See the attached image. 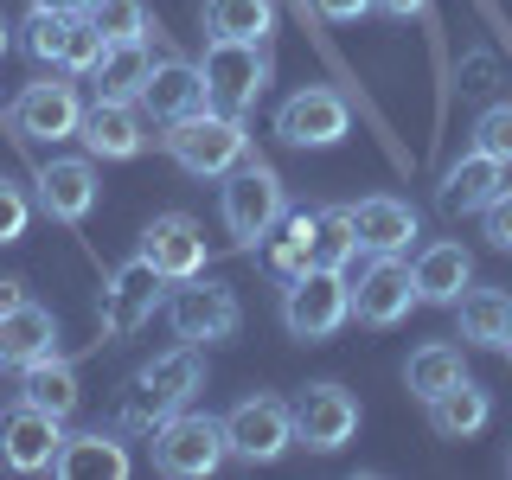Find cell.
<instances>
[{"label": "cell", "instance_id": "8992f818", "mask_svg": "<svg viewBox=\"0 0 512 480\" xmlns=\"http://www.w3.org/2000/svg\"><path fill=\"white\" fill-rule=\"evenodd\" d=\"M224 455H231V442H224V423H218V416L173 410L167 423L154 429V468L173 474V480H205V474H218Z\"/></svg>", "mask_w": 512, "mask_h": 480}, {"label": "cell", "instance_id": "ba28073f", "mask_svg": "<svg viewBox=\"0 0 512 480\" xmlns=\"http://www.w3.org/2000/svg\"><path fill=\"white\" fill-rule=\"evenodd\" d=\"M103 45L109 39L84 20V13H39V7H32V20H26V52L39 64L71 71V77H90V64L103 58Z\"/></svg>", "mask_w": 512, "mask_h": 480}, {"label": "cell", "instance_id": "277c9868", "mask_svg": "<svg viewBox=\"0 0 512 480\" xmlns=\"http://www.w3.org/2000/svg\"><path fill=\"white\" fill-rule=\"evenodd\" d=\"M218 212H224V231L237 237L244 250H256L269 231L288 218V199H282V180L256 160V167H244L237 160L231 173H224V192H218Z\"/></svg>", "mask_w": 512, "mask_h": 480}, {"label": "cell", "instance_id": "d6986e66", "mask_svg": "<svg viewBox=\"0 0 512 480\" xmlns=\"http://www.w3.org/2000/svg\"><path fill=\"white\" fill-rule=\"evenodd\" d=\"M148 77H154V52H148V39L103 45V58L90 64V90H96V103H141Z\"/></svg>", "mask_w": 512, "mask_h": 480}, {"label": "cell", "instance_id": "60d3db41", "mask_svg": "<svg viewBox=\"0 0 512 480\" xmlns=\"http://www.w3.org/2000/svg\"><path fill=\"white\" fill-rule=\"evenodd\" d=\"M7 45H13V26H7V13H0V58H7Z\"/></svg>", "mask_w": 512, "mask_h": 480}, {"label": "cell", "instance_id": "603a6c76", "mask_svg": "<svg viewBox=\"0 0 512 480\" xmlns=\"http://www.w3.org/2000/svg\"><path fill=\"white\" fill-rule=\"evenodd\" d=\"M141 109H148V116H160V122H180V116H192V109H205V77H199V64L160 58L154 77H148V90H141Z\"/></svg>", "mask_w": 512, "mask_h": 480}, {"label": "cell", "instance_id": "30bf717a", "mask_svg": "<svg viewBox=\"0 0 512 480\" xmlns=\"http://www.w3.org/2000/svg\"><path fill=\"white\" fill-rule=\"evenodd\" d=\"M288 410H295V442H308L314 455H333L359 436V397L346 384H308Z\"/></svg>", "mask_w": 512, "mask_h": 480}, {"label": "cell", "instance_id": "d4e9b609", "mask_svg": "<svg viewBox=\"0 0 512 480\" xmlns=\"http://www.w3.org/2000/svg\"><path fill=\"white\" fill-rule=\"evenodd\" d=\"M52 474H58V480H128V455H122L116 436L90 429V436H64Z\"/></svg>", "mask_w": 512, "mask_h": 480}, {"label": "cell", "instance_id": "44dd1931", "mask_svg": "<svg viewBox=\"0 0 512 480\" xmlns=\"http://www.w3.org/2000/svg\"><path fill=\"white\" fill-rule=\"evenodd\" d=\"M32 186H39L45 218H58V224L90 218V205H96V167L90 160H45Z\"/></svg>", "mask_w": 512, "mask_h": 480}, {"label": "cell", "instance_id": "f35d334b", "mask_svg": "<svg viewBox=\"0 0 512 480\" xmlns=\"http://www.w3.org/2000/svg\"><path fill=\"white\" fill-rule=\"evenodd\" d=\"M39 13H90V0H32Z\"/></svg>", "mask_w": 512, "mask_h": 480}, {"label": "cell", "instance_id": "8d00e7d4", "mask_svg": "<svg viewBox=\"0 0 512 480\" xmlns=\"http://www.w3.org/2000/svg\"><path fill=\"white\" fill-rule=\"evenodd\" d=\"M308 7L320 13V20H359V13H372V0H308Z\"/></svg>", "mask_w": 512, "mask_h": 480}, {"label": "cell", "instance_id": "2e32d148", "mask_svg": "<svg viewBox=\"0 0 512 480\" xmlns=\"http://www.w3.org/2000/svg\"><path fill=\"white\" fill-rule=\"evenodd\" d=\"M141 256H148V263H154L167 282L205 276V231H199L186 212H160L148 231H141Z\"/></svg>", "mask_w": 512, "mask_h": 480}, {"label": "cell", "instance_id": "ffe728a7", "mask_svg": "<svg viewBox=\"0 0 512 480\" xmlns=\"http://www.w3.org/2000/svg\"><path fill=\"white\" fill-rule=\"evenodd\" d=\"M352 231H359L365 256H404L416 237V212L404 199H391V192H372V199L352 205Z\"/></svg>", "mask_w": 512, "mask_h": 480}, {"label": "cell", "instance_id": "74e56055", "mask_svg": "<svg viewBox=\"0 0 512 480\" xmlns=\"http://www.w3.org/2000/svg\"><path fill=\"white\" fill-rule=\"evenodd\" d=\"M378 13H391V20H410V13H423V0H372Z\"/></svg>", "mask_w": 512, "mask_h": 480}, {"label": "cell", "instance_id": "83f0119b", "mask_svg": "<svg viewBox=\"0 0 512 480\" xmlns=\"http://www.w3.org/2000/svg\"><path fill=\"white\" fill-rule=\"evenodd\" d=\"M20 397L26 404H39V410H52V416H71L77 410V372L58 359V352H45V359H32L26 365V384H20Z\"/></svg>", "mask_w": 512, "mask_h": 480}, {"label": "cell", "instance_id": "ac0fdd59", "mask_svg": "<svg viewBox=\"0 0 512 480\" xmlns=\"http://www.w3.org/2000/svg\"><path fill=\"white\" fill-rule=\"evenodd\" d=\"M77 135H84V148H90L96 160H135L141 148H148L141 103H96V109H84Z\"/></svg>", "mask_w": 512, "mask_h": 480}, {"label": "cell", "instance_id": "9a60e30c", "mask_svg": "<svg viewBox=\"0 0 512 480\" xmlns=\"http://www.w3.org/2000/svg\"><path fill=\"white\" fill-rule=\"evenodd\" d=\"M416 308V276L404 256H372V269L359 276L352 288V314L365 320V327H397Z\"/></svg>", "mask_w": 512, "mask_h": 480}, {"label": "cell", "instance_id": "7c38bea8", "mask_svg": "<svg viewBox=\"0 0 512 480\" xmlns=\"http://www.w3.org/2000/svg\"><path fill=\"white\" fill-rule=\"evenodd\" d=\"M160 282H167V276H160L141 250L109 276V288H103V333H109V340H128V333L148 327L154 308H160Z\"/></svg>", "mask_w": 512, "mask_h": 480}, {"label": "cell", "instance_id": "6da1fadb", "mask_svg": "<svg viewBox=\"0 0 512 480\" xmlns=\"http://www.w3.org/2000/svg\"><path fill=\"white\" fill-rule=\"evenodd\" d=\"M167 154L180 160L192 180H224V173L237 167V160L250 154V135H244V116H224V109H192V116L167 122Z\"/></svg>", "mask_w": 512, "mask_h": 480}, {"label": "cell", "instance_id": "9c48e42d", "mask_svg": "<svg viewBox=\"0 0 512 480\" xmlns=\"http://www.w3.org/2000/svg\"><path fill=\"white\" fill-rule=\"evenodd\" d=\"M77 122H84V103H77V84H64V77L26 84L7 109L13 141H64V135H77Z\"/></svg>", "mask_w": 512, "mask_h": 480}, {"label": "cell", "instance_id": "5bb4252c", "mask_svg": "<svg viewBox=\"0 0 512 480\" xmlns=\"http://www.w3.org/2000/svg\"><path fill=\"white\" fill-rule=\"evenodd\" d=\"M276 135L288 141V148H333V141L346 135V96L340 90H295L288 103L276 109Z\"/></svg>", "mask_w": 512, "mask_h": 480}, {"label": "cell", "instance_id": "1f68e13d", "mask_svg": "<svg viewBox=\"0 0 512 480\" xmlns=\"http://www.w3.org/2000/svg\"><path fill=\"white\" fill-rule=\"evenodd\" d=\"M314 263L320 269H346L352 256H359V231H352V205H327V212H314Z\"/></svg>", "mask_w": 512, "mask_h": 480}, {"label": "cell", "instance_id": "484cf974", "mask_svg": "<svg viewBox=\"0 0 512 480\" xmlns=\"http://www.w3.org/2000/svg\"><path fill=\"white\" fill-rule=\"evenodd\" d=\"M487 416H493V397L480 391L474 378H461V384H448L442 397H429V423H436V436L448 442H468L487 429Z\"/></svg>", "mask_w": 512, "mask_h": 480}, {"label": "cell", "instance_id": "e575fe53", "mask_svg": "<svg viewBox=\"0 0 512 480\" xmlns=\"http://www.w3.org/2000/svg\"><path fill=\"white\" fill-rule=\"evenodd\" d=\"M26 218H32L26 192L13 186V180H0V244H20V237H26Z\"/></svg>", "mask_w": 512, "mask_h": 480}, {"label": "cell", "instance_id": "f1b7e54d", "mask_svg": "<svg viewBox=\"0 0 512 480\" xmlns=\"http://www.w3.org/2000/svg\"><path fill=\"white\" fill-rule=\"evenodd\" d=\"M269 26H276V7H269V0H205V32H212V39L263 45Z\"/></svg>", "mask_w": 512, "mask_h": 480}, {"label": "cell", "instance_id": "5b68a950", "mask_svg": "<svg viewBox=\"0 0 512 480\" xmlns=\"http://www.w3.org/2000/svg\"><path fill=\"white\" fill-rule=\"evenodd\" d=\"M199 77H205V103L224 109V116H244L269 84V58L250 39H212L199 58Z\"/></svg>", "mask_w": 512, "mask_h": 480}, {"label": "cell", "instance_id": "b9f144b4", "mask_svg": "<svg viewBox=\"0 0 512 480\" xmlns=\"http://www.w3.org/2000/svg\"><path fill=\"white\" fill-rule=\"evenodd\" d=\"M500 352H506V359H512V327H506V340H500Z\"/></svg>", "mask_w": 512, "mask_h": 480}, {"label": "cell", "instance_id": "7402d4cb", "mask_svg": "<svg viewBox=\"0 0 512 480\" xmlns=\"http://www.w3.org/2000/svg\"><path fill=\"white\" fill-rule=\"evenodd\" d=\"M410 276H416V301H429V308H455L461 288L474 282V256L461 244H429L410 263Z\"/></svg>", "mask_w": 512, "mask_h": 480}, {"label": "cell", "instance_id": "8fae6325", "mask_svg": "<svg viewBox=\"0 0 512 480\" xmlns=\"http://www.w3.org/2000/svg\"><path fill=\"white\" fill-rule=\"evenodd\" d=\"M224 442H231L237 461H276L288 442H295V410L282 397H244L231 416H224Z\"/></svg>", "mask_w": 512, "mask_h": 480}, {"label": "cell", "instance_id": "d590c367", "mask_svg": "<svg viewBox=\"0 0 512 480\" xmlns=\"http://www.w3.org/2000/svg\"><path fill=\"white\" fill-rule=\"evenodd\" d=\"M480 218H487V237H493V244L512 250V186H506V192H500V199H493Z\"/></svg>", "mask_w": 512, "mask_h": 480}, {"label": "cell", "instance_id": "ab89813d", "mask_svg": "<svg viewBox=\"0 0 512 480\" xmlns=\"http://www.w3.org/2000/svg\"><path fill=\"white\" fill-rule=\"evenodd\" d=\"M20 301H26V288H20V282H0V314L20 308Z\"/></svg>", "mask_w": 512, "mask_h": 480}, {"label": "cell", "instance_id": "836d02e7", "mask_svg": "<svg viewBox=\"0 0 512 480\" xmlns=\"http://www.w3.org/2000/svg\"><path fill=\"white\" fill-rule=\"evenodd\" d=\"M474 148H480V154H493V160H506V167H512V103H493L487 116L474 122Z\"/></svg>", "mask_w": 512, "mask_h": 480}, {"label": "cell", "instance_id": "e0dca14e", "mask_svg": "<svg viewBox=\"0 0 512 480\" xmlns=\"http://www.w3.org/2000/svg\"><path fill=\"white\" fill-rule=\"evenodd\" d=\"M506 192V160H493V154H468V160H455V167L442 173V186H436V205L448 218H461V212H487L493 199Z\"/></svg>", "mask_w": 512, "mask_h": 480}, {"label": "cell", "instance_id": "d6a6232c", "mask_svg": "<svg viewBox=\"0 0 512 480\" xmlns=\"http://www.w3.org/2000/svg\"><path fill=\"white\" fill-rule=\"evenodd\" d=\"M84 20L103 32L109 45H122V39H148V13H141V0H90Z\"/></svg>", "mask_w": 512, "mask_h": 480}, {"label": "cell", "instance_id": "3957f363", "mask_svg": "<svg viewBox=\"0 0 512 480\" xmlns=\"http://www.w3.org/2000/svg\"><path fill=\"white\" fill-rule=\"evenodd\" d=\"M352 320V282H346V269H301L295 282L282 288V327L295 333L301 346H320V340H333Z\"/></svg>", "mask_w": 512, "mask_h": 480}, {"label": "cell", "instance_id": "4316f807", "mask_svg": "<svg viewBox=\"0 0 512 480\" xmlns=\"http://www.w3.org/2000/svg\"><path fill=\"white\" fill-rule=\"evenodd\" d=\"M461 340L468 346H500L512 327V295L506 288H461Z\"/></svg>", "mask_w": 512, "mask_h": 480}, {"label": "cell", "instance_id": "7a4b0ae2", "mask_svg": "<svg viewBox=\"0 0 512 480\" xmlns=\"http://www.w3.org/2000/svg\"><path fill=\"white\" fill-rule=\"evenodd\" d=\"M205 384V359H199V346H173V352H160V359L141 365V378L128 384V404H122V423L128 429H160L173 410H186L192 404V391Z\"/></svg>", "mask_w": 512, "mask_h": 480}, {"label": "cell", "instance_id": "4fadbf2b", "mask_svg": "<svg viewBox=\"0 0 512 480\" xmlns=\"http://www.w3.org/2000/svg\"><path fill=\"white\" fill-rule=\"evenodd\" d=\"M58 448H64V416L20 397V410L0 423V461H7L13 474H52Z\"/></svg>", "mask_w": 512, "mask_h": 480}, {"label": "cell", "instance_id": "cb8c5ba5", "mask_svg": "<svg viewBox=\"0 0 512 480\" xmlns=\"http://www.w3.org/2000/svg\"><path fill=\"white\" fill-rule=\"evenodd\" d=\"M58 346V320L39 308V301H20V308H7L0 314V365H26L32 359H45V352Z\"/></svg>", "mask_w": 512, "mask_h": 480}, {"label": "cell", "instance_id": "4dcf8cb0", "mask_svg": "<svg viewBox=\"0 0 512 480\" xmlns=\"http://www.w3.org/2000/svg\"><path fill=\"white\" fill-rule=\"evenodd\" d=\"M308 237H314V212H288L276 231L263 237V244H269V269L288 276V282H295L301 269H314V244H308Z\"/></svg>", "mask_w": 512, "mask_h": 480}, {"label": "cell", "instance_id": "f546056e", "mask_svg": "<svg viewBox=\"0 0 512 480\" xmlns=\"http://www.w3.org/2000/svg\"><path fill=\"white\" fill-rule=\"evenodd\" d=\"M461 378H468V372H461V346H448V340L416 346V352H410V365H404V384H410L416 397H423V404H429V397H442L448 384H461Z\"/></svg>", "mask_w": 512, "mask_h": 480}, {"label": "cell", "instance_id": "52a82bcc", "mask_svg": "<svg viewBox=\"0 0 512 480\" xmlns=\"http://www.w3.org/2000/svg\"><path fill=\"white\" fill-rule=\"evenodd\" d=\"M167 320H173V333H180L186 346H218V340H231V333L244 327V308H237V295L224 282L186 276L173 288V301H167Z\"/></svg>", "mask_w": 512, "mask_h": 480}]
</instances>
